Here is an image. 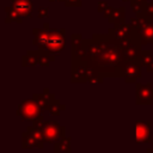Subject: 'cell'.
I'll use <instances>...</instances> for the list:
<instances>
[{
    "mask_svg": "<svg viewBox=\"0 0 153 153\" xmlns=\"http://www.w3.org/2000/svg\"><path fill=\"white\" fill-rule=\"evenodd\" d=\"M79 59L87 61L103 78H123V67L128 61L120 41L109 33H93L84 39Z\"/></svg>",
    "mask_w": 153,
    "mask_h": 153,
    "instance_id": "6da1fadb",
    "label": "cell"
},
{
    "mask_svg": "<svg viewBox=\"0 0 153 153\" xmlns=\"http://www.w3.org/2000/svg\"><path fill=\"white\" fill-rule=\"evenodd\" d=\"M32 44L37 49H43L51 56L53 61L65 49L66 30L63 27H33Z\"/></svg>",
    "mask_w": 153,
    "mask_h": 153,
    "instance_id": "7a4b0ae2",
    "label": "cell"
},
{
    "mask_svg": "<svg viewBox=\"0 0 153 153\" xmlns=\"http://www.w3.org/2000/svg\"><path fill=\"white\" fill-rule=\"evenodd\" d=\"M105 78L100 75L98 71H96L87 61L82 59H73L71 60V82L72 84H100Z\"/></svg>",
    "mask_w": 153,
    "mask_h": 153,
    "instance_id": "3957f363",
    "label": "cell"
},
{
    "mask_svg": "<svg viewBox=\"0 0 153 153\" xmlns=\"http://www.w3.org/2000/svg\"><path fill=\"white\" fill-rule=\"evenodd\" d=\"M45 110L33 99H23L17 108V116L20 117L23 121H29V122H33L36 118L43 116V112Z\"/></svg>",
    "mask_w": 153,
    "mask_h": 153,
    "instance_id": "277c9868",
    "label": "cell"
},
{
    "mask_svg": "<svg viewBox=\"0 0 153 153\" xmlns=\"http://www.w3.org/2000/svg\"><path fill=\"white\" fill-rule=\"evenodd\" d=\"M39 128L42 129L45 142L48 143H55L56 141L66 136V127L55 121H43L39 124Z\"/></svg>",
    "mask_w": 153,
    "mask_h": 153,
    "instance_id": "5b68a950",
    "label": "cell"
},
{
    "mask_svg": "<svg viewBox=\"0 0 153 153\" xmlns=\"http://www.w3.org/2000/svg\"><path fill=\"white\" fill-rule=\"evenodd\" d=\"M135 104L151 105L153 103V84L152 82H135Z\"/></svg>",
    "mask_w": 153,
    "mask_h": 153,
    "instance_id": "8992f818",
    "label": "cell"
},
{
    "mask_svg": "<svg viewBox=\"0 0 153 153\" xmlns=\"http://www.w3.org/2000/svg\"><path fill=\"white\" fill-rule=\"evenodd\" d=\"M141 59L128 60L123 67V78L127 84H135L139 78H141Z\"/></svg>",
    "mask_w": 153,
    "mask_h": 153,
    "instance_id": "52a82bcc",
    "label": "cell"
},
{
    "mask_svg": "<svg viewBox=\"0 0 153 153\" xmlns=\"http://www.w3.org/2000/svg\"><path fill=\"white\" fill-rule=\"evenodd\" d=\"M152 121L135 122V141L137 143H152Z\"/></svg>",
    "mask_w": 153,
    "mask_h": 153,
    "instance_id": "ba28073f",
    "label": "cell"
},
{
    "mask_svg": "<svg viewBox=\"0 0 153 153\" xmlns=\"http://www.w3.org/2000/svg\"><path fill=\"white\" fill-rule=\"evenodd\" d=\"M135 29L140 36V41L142 45L153 44V20L152 19H148L146 23H143L142 25Z\"/></svg>",
    "mask_w": 153,
    "mask_h": 153,
    "instance_id": "9c48e42d",
    "label": "cell"
},
{
    "mask_svg": "<svg viewBox=\"0 0 153 153\" xmlns=\"http://www.w3.org/2000/svg\"><path fill=\"white\" fill-rule=\"evenodd\" d=\"M11 5L20 13L22 17L31 18L33 12V1L32 0H11Z\"/></svg>",
    "mask_w": 153,
    "mask_h": 153,
    "instance_id": "30bf717a",
    "label": "cell"
},
{
    "mask_svg": "<svg viewBox=\"0 0 153 153\" xmlns=\"http://www.w3.org/2000/svg\"><path fill=\"white\" fill-rule=\"evenodd\" d=\"M26 130L29 131V134H30V135L33 137V140L36 141V143H37V148L42 149V148L44 147V143H47L42 129H41L39 127H35L33 124H31V126H29V127L26 128Z\"/></svg>",
    "mask_w": 153,
    "mask_h": 153,
    "instance_id": "8fae6325",
    "label": "cell"
},
{
    "mask_svg": "<svg viewBox=\"0 0 153 153\" xmlns=\"http://www.w3.org/2000/svg\"><path fill=\"white\" fill-rule=\"evenodd\" d=\"M53 96H54V93H50L49 88L48 87H44L41 93H33L32 94V98L47 111V108H48L49 102H50V99H51Z\"/></svg>",
    "mask_w": 153,
    "mask_h": 153,
    "instance_id": "7c38bea8",
    "label": "cell"
},
{
    "mask_svg": "<svg viewBox=\"0 0 153 153\" xmlns=\"http://www.w3.org/2000/svg\"><path fill=\"white\" fill-rule=\"evenodd\" d=\"M22 66L23 67H35L39 66L38 60V50H29L24 56H22Z\"/></svg>",
    "mask_w": 153,
    "mask_h": 153,
    "instance_id": "4fadbf2b",
    "label": "cell"
},
{
    "mask_svg": "<svg viewBox=\"0 0 153 153\" xmlns=\"http://www.w3.org/2000/svg\"><path fill=\"white\" fill-rule=\"evenodd\" d=\"M72 137L65 136L54 143V153H72L71 148Z\"/></svg>",
    "mask_w": 153,
    "mask_h": 153,
    "instance_id": "5bb4252c",
    "label": "cell"
},
{
    "mask_svg": "<svg viewBox=\"0 0 153 153\" xmlns=\"http://www.w3.org/2000/svg\"><path fill=\"white\" fill-rule=\"evenodd\" d=\"M63 110H66L65 104H62V103L55 97V94H54V96L51 97L50 102H49V105H48V108H47V111H48L51 116H60L61 111H63Z\"/></svg>",
    "mask_w": 153,
    "mask_h": 153,
    "instance_id": "9a60e30c",
    "label": "cell"
},
{
    "mask_svg": "<svg viewBox=\"0 0 153 153\" xmlns=\"http://www.w3.org/2000/svg\"><path fill=\"white\" fill-rule=\"evenodd\" d=\"M126 20V8L122 6V7H118V8H114L111 16L108 18V22L110 24H121V23H124Z\"/></svg>",
    "mask_w": 153,
    "mask_h": 153,
    "instance_id": "2e32d148",
    "label": "cell"
},
{
    "mask_svg": "<svg viewBox=\"0 0 153 153\" xmlns=\"http://www.w3.org/2000/svg\"><path fill=\"white\" fill-rule=\"evenodd\" d=\"M5 12H6V18H5V22H6V23H11V22L22 23V16H20V13L14 8L13 5H10V6L5 7Z\"/></svg>",
    "mask_w": 153,
    "mask_h": 153,
    "instance_id": "e0dca14e",
    "label": "cell"
},
{
    "mask_svg": "<svg viewBox=\"0 0 153 153\" xmlns=\"http://www.w3.org/2000/svg\"><path fill=\"white\" fill-rule=\"evenodd\" d=\"M141 63H142V67H146V71L148 73H153V51L152 50L142 51Z\"/></svg>",
    "mask_w": 153,
    "mask_h": 153,
    "instance_id": "ac0fdd59",
    "label": "cell"
},
{
    "mask_svg": "<svg viewBox=\"0 0 153 153\" xmlns=\"http://www.w3.org/2000/svg\"><path fill=\"white\" fill-rule=\"evenodd\" d=\"M22 148L23 149H31V148H37V143H36V141L33 140V137L29 134V131L27 130H25V131H23L22 133Z\"/></svg>",
    "mask_w": 153,
    "mask_h": 153,
    "instance_id": "d6986e66",
    "label": "cell"
},
{
    "mask_svg": "<svg viewBox=\"0 0 153 153\" xmlns=\"http://www.w3.org/2000/svg\"><path fill=\"white\" fill-rule=\"evenodd\" d=\"M130 7L135 14H141L145 11V7L147 5V0H130Z\"/></svg>",
    "mask_w": 153,
    "mask_h": 153,
    "instance_id": "ffe728a7",
    "label": "cell"
},
{
    "mask_svg": "<svg viewBox=\"0 0 153 153\" xmlns=\"http://www.w3.org/2000/svg\"><path fill=\"white\" fill-rule=\"evenodd\" d=\"M63 4L66 7H81L82 1L81 0H65Z\"/></svg>",
    "mask_w": 153,
    "mask_h": 153,
    "instance_id": "44dd1931",
    "label": "cell"
},
{
    "mask_svg": "<svg viewBox=\"0 0 153 153\" xmlns=\"http://www.w3.org/2000/svg\"><path fill=\"white\" fill-rule=\"evenodd\" d=\"M143 14H146L147 17L153 19V1L152 2H147L146 7H145V11H143Z\"/></svg>",
    "mask_w": 153,
    "mask_h": 153,
    "instance_id": "7402d4cb",
    "label": "cell"
},
{
    "mask_svg": "<svg viewBox=\"0 0 153 153\" xmlns=\"http://www.w3.org/2000/svg\"><path fill=\"white\" fill-rule=\"evenodd\" d=\"M48 16H49V8L48 7L42 6L38 8V18H45Z\"/></svg>",
    "mask_w": 153,
    "mask_h": 153,
    "instance_id": "603a6c76",
    "label": "cell"
},
{
    "mask_svg": "<svg viewBox=\"0 0 153 153\" xmlns=\"http://www.w3.org/2000/svg\"><path fill=\"white\" fill-rule=\"evenodd\" d=\"M108 6H109V5H108V2H106V1H98L97 11H98L99 13H103V12H104V10H105Z\"/></svg>",
    "mask_w": 153,
    "mask_h": 153,
    "instance_id": "cb8c5ba5",
    "label": "cell"
},
{
    "mask_svg": "<svg viewBox=\"0 0 153 153\" xmlns=\"http://www.w3.org/2000/svg\"><path fill=\"white\" fill-rule=\"evenodd\" d=\"M112 11H114V7H111V6H108L105 10H104V12H103V17L104 18H109L110 16H111V13H112Z\"/></svg>",
    "mask_w": 153,
    "mask_h": 153,
    "instance_id": "d4e9b609",
    "label": "cell"
},
{
    "mask_svg": "<svg viewBox=\"0 0 153 153\" xmlns=\"http://www.w3.org/2000/svg\"><path fill=\"white\" fill-rule=\"evenodd\" d=\"M146 152H147V153H153V143H152L151 147H148V148L146 149Z\"/></svg>",
    "mask_w": 153,
    "mask_h": 153,
    "instance_id": "484cf974",
    "label": "cell"
},
{
    "mask_svg": "<svg viewBox=\"0 0 153 153\" xmlns=\"http://www.w3.org/2000/svg\"><path fill=\"white\" fill-rule=\"evenodd\" d=\"M49 1H60V2H63L65 0H49Z\"/></svg>",
    "mask_w": 153,
    "mask_h": 153,
    "instance_id": "4316f807",
    "label": "cell"
},
{
    "mask_svg": "<svg viewBox=\"0 0 153 153\" xmlns=\"http://www.w3.org/2000/svg\"><path fill=\"white\" fill-rule=\"evenodd\" d=\"M123 2H130V0H122Z\"/></svg>",
    "mask_w": 153,
    "mask_h": 153,
    "instance_id": "83f0119b",
    "label": "cell"
},
{
    "mask_svg": "<svg viewBox=\"0 0 153 153\" xmlns=\"http://www.w3.org/2000/svg\"><path fill=\"white\" fill-rule=\"evenodd\" d=\"M146 153H147V152H146Z\"/></svg>",
    "mask_w": 153,
    "mask_h": 153,
    "instance_id": "f1b7e54d",
    "label": "cell"
}]
</instances>
